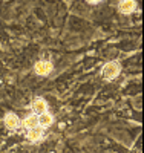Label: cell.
Masks as SVG:
<instances>
[{"mask_svg":"<svg viewBox=\"0 0 144 153\" xmlns=\"http://www.w3.org/2000/svg\"><path fill=\"white\" fill-rule=\"evenodd\" d=\"M120 72H121V68H120V65L116 61L106 63V65L103 66V71H101L103 78H106V80H113L115 76H118Z\"/></svg>","mask_w":144,"mask_h":153,"instance_id":"obj_1","label":"cell"},{"mask_svg":"<svg viewBox=\"0 0 144 153\" xmlns=\"http://www.w3.org/2000/svg\"><path fill=\"white\" fill-rule=\"evenodd\" d=\"M118 9L123 14H130V12H134L137 9V3H135V0H120Z\"/></svg>","mask_w":144,"mask_h":153,"instance_id":"obj_2","label":"cell"},{"mask_svg":"<svg viewBox=\"0 0 144 153\" xmlns=\"http://www.w3.org/2000/svg\"><path fill=\"white\" fill-rule=\"evenodd\" d=\"M5 126L8 127L9 130H16L17 127L20 126V120L16 113H8L5 117Z\"/></svg>","mask_w":144,"mask_h":153,"instance_id":"obj_3","label":"cell"},{"mask_svg":"<svg viewBox=\"0 0 144 153\" xmlns=\"http://www.w3.org/2000/svg\"><path fill=\"white\" fill-rule=\"evenodd\" d=\"M52 71V63L49 61H38L35 63V72L38 75H49Z\"/></svg>","mask_w":144,"mask_h":153,"instance_id":"obj_4","label":"cell"},{"mask_svg":"<svg viewBox=\"0 0 144 153\" xmlns=\"http://www.w3.org/2000/svg\"><path fill=\"white\" fill-rule=\"evenodd\" d=\"M46 109H48V106H46V101H45L43 98H35V100L32 101V110L35 112V115L45 113Z\"/></svg>","mask_w":144,"mask_h":153,"instance_id":"obj_5","label":"cell"},{"mask_svg":"<svg viewBox=\"0 0 144 153\" xmlns=\"http://www.w3.org/2000/svg\"><path fill=\"white\" fill-rule=\"evenodd\" d=\"M52 121H54V118H52V115L51 113H40L38 115V126H42V127H49L52 124Z\"/></svg>","mask_w":144,"mask_h":153,"instance_id":"obj_6","label":"cell"},{"mask_svg":"<svg viewBox=\"0 0 144 153\" xmlns=\"http://www.w3.org/2000/svg\"><path fill=\"white\" fill-rule=\"evenodd\" d=\"M25 127L26 129H34V127H38V115H29V117H26L25 121H23Z\"/></svg>","mask_w":144,"mask_h":153,"instance_id":"obj_7","label":"cell"},{"mask_svg":"<svg viewBox=\"0 0 144 153\" xmlns=\"http://www.w3.org/2000/svg\"><path fill=\"white\" fill-rule=\"evenodd\" d=\"M43 138V130L40 127H34V129H29L28 132V139L29 141H38V139Z\"/></svg>","mask_w":144,"mask_h":153,"instance_id":"obj_8","label":"cell"},{"mask_svg":"<svg viewBox=\"0 0 144 153\" xmlns=\"http://www.w3.org/2000/svg\"><path fill=\"white\" fill-rule=\"evenodd\" d=\"M89 3H98V2H101V0H87Z\"/></svg>","mask_w":144,"mask_h":153,"instance_id":"obj_9","label":"cell"}]
</instances>
